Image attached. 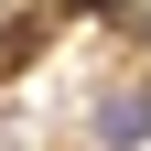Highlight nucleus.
<instances>
[{
  "mask_svg": "<svg viewBox=\"0 0 151 151\" xmlns=\"http://www.w3.org/2000/svg\"><path fill=\"white\" fill-rule=\"evenodd\" d=\"M151 140V86H108L97 97V151H140Z\"/></svg>",
  "mask_w": 151,
  "mask_h": 151,
  "instance_id": "f257e3e1",
  "label": "nucleus"
}]
</instances>
